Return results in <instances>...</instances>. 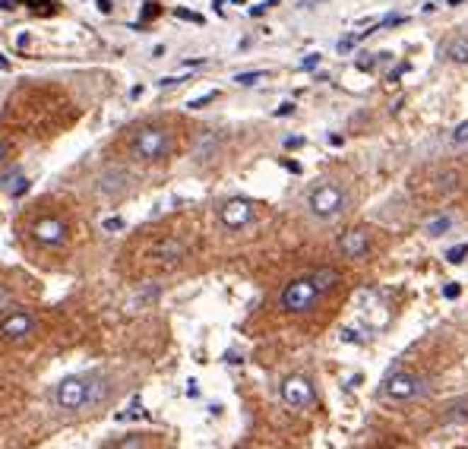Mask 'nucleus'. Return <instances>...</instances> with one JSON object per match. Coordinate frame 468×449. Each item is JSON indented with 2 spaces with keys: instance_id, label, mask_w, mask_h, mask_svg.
<instances>
[{
  "instance_id": "obj_26",
  "label": "nucleus",
  "mask_w": 468,
  "mask_h": 449,
  "mask_svg": "<svg viewBox=\"0 0 468 449\" xmlns=\"http://www.w3.org/2000/svg\"><path fill=\"white\" fill-rule=\"evenodd\" d=\"M6 159H10V142H6V140H0V165H4Z\"/></svg>"
},
{
  "instance_id": "obj_1",
  "label": "nucleus",
  "mask_w": 468,
  "mask_h": 449,
  "mask_svg": "<svg viewBox=\"0 0 468 449\" xmlns=\"http://www.w3.org/2000/svg\"><path fill=\"white\" fill-rule=\"evenodd\" d=\"M130 152L139 161H161L174 152V133L168 127H139L130 140Z\"/></svg>"
},
{
  "instance_id": "obj_27",
  "label": "nucleus",
  "mask_w": 468,
  "mask_h": 449,
  "mask_svg": "<svg viewBox=\"0 0 468 449\" xmlns=\"http://www.w3.org/2000/svg\"><path fill=\"white\" fill-rule=\"evenodd\" d=\"M181 19H190V23H202V16H196V13H187V10H178Z\"/></svg>"
},
{
  "instance_id": "obj_10",
  "label": "nucleus",
  "mask_w": 468,
  "mask_h": 449,
  "mask_svg": "<svg viewBox=\"0 0 468 449\" xmlns=\"http://www.w3.org/2000/svg\"><path fill=\"white\" fill-rule=\"evenodd\" d=\"M184 256H187V244L181 237H161V241H155L149 247V260L159 263V266H168V269L178 266Z\"/></svg>"
},
{
  "instance_id": "obj_22",
  "label": "nucleus",
  "mask_w": 468,
  "mask_h": 449,
  "mask_svg": "<svg viewBox=\"0 0 468 449\" xmlns=\"http://www.w3.org/2000/svg\"><path fill=\"white\" fill-rule=\"evenodd\" d=\"M10 304H13V288L6 282H0V310L10 307Z\"/></svg>"
},
{
  "instance_id": "obj_2",
  "label": "nucleus",
  "mask_w": 468,
  "mask_h": 449,
  "mask_svg": "<svg viewBox=\"0 0 468 449\" xmlns=\"http://www.w3.org/2000/svg\"><path fill=\"white\" fill-rule=\"evenodd\" d=\"M323 297V291L314 285V278H295V282H288L282 288L279 295V307L285 314H307V310L316 307V301Z\"/></svg>"
},
{
  "instance_id": "obj_14",
  "label": "nucleus",
  "mask_w": 468,
  "mask_h": 449,
  "mask_svg": "<svg viewBox=\"0 0 468 449\" xmlns=\"http://www.w3.org/2000/svg\"><path fill=\"white\" fill-rule=\"evenodd\" d=\"M446 60H452V64H468V38L465 35L452 38V42L446 45Z\"/></svg>"
},
{
  "instance_id": "obj_8",
  "label": "nucleus",
  "mask_w": 468,
  "mask_h": 449,
  "mask_svg": "<svg viewBox=\"0 0 468 449\" xmlns=\"http://www.w3.org/2000/svg\"><path fill=\"white\" fill-rule=\"evenodd\" d=\"M32 237H35L42 247H64L67 237H70V228H67V222L57 219V215H45V219H38L32 224Z\"/></svg>"
},
{
  "instance_id": "obj_6",
  "label": "nucleus",
  "mask_w": 468,
  "mask_h": 449,
  "mask_svg": "<svg viewBox=\"0 0 468 449\" xmlns=\"http://www.w3.org/2000/svg\"><path fill=\"white\" fill-rule=\"evenodd\" d=\"M279 392H282V402L288 408H297V411H304V408H310L316 402L314 383H310L304 373H291V377H285Z\"/></svg>"
},
{
  "instance_id": "obj_28",
  "label": "nucleus",
  "mask_w": 468,
  "mask_h": 449,
  "mask_svg": "<svg viewBox=\"0 0 468 449\" xmlns=\"http://www.w3.org/2000/svg\"><path fill=\"white\" fill-rule=\"evenodd\" d=\"M459 4H462V0H450V6H459Z\"/></svg>"
},
{
  "instance_id": "obj_17",
  "label": "nucleus",
  "mask_w": 468,
  "mask_h": 449,
  "mask_svg": "<svg viewBox=\"0 0 468 449\" xmlns=\"http://www.w3.org/2000/svg\"><path fill=\"white\" fill-rule=\"evenodd\" d=\"M456 187H459V174H456V171H443V174H437V190H440V193L450 196Z\"/></svg>"
},
{
  "instance_id": "obj_21",
  "label": "nucleus",
  "mask_w": 468,
  "mask_h": 449,
  "mask_svg": "<svg viewBox=\"0 0 468 449\" xmlns=\"http://www.w3.org/2000/svg\"><path fill=\"white\" fill-rule=\"evenodd\" d=\"M465 254H468V244H459V247H452L450 254H446V260H450V263H462Z\"/></svg>"
},
{
  "instance_id": "obj_20",
  "label": "nucleus",
  "mask_w": 468,
  "mask_h": 449,
  "mask_svg": "<svg viewBox=\"0 0 468 449\" xmlns=\"http://www.w3.org/2000/svg\"><path fill=\"white\" fill-rule=\"evenodd\" d=\"M29 190V181H23L19 174H13V183H6V193L10 196H23Z\"/></svg>"
},
{
  "instance_id": "obj_25",
  "label": "nucleus",
  "mask_w": 468,
  "mask_h": 449,
  "mask_svg": "<svg viewBox=\"0 0 468 449\" xmlns=\"http://www.w3.org/2000/svg\"><path fill=\"white\" fill-rule=\"evenodd\" d=\"M95 6H98V13H105V16L114 10V4H111V0H95Z\"/></svg>"
},
{
  "instance_id": "obj_24",
  "label": "nucleus",
  "mask_w": 468,
  "mask_h": 449,
  "mask_svg": "<svg viewBox=\"0 0 468 449\" xmlns=\"http://www.w3.org/2000/svg\"><path fill=\"white\" fill-rule=\"evenodd\" d=\"M101 228H105V231H120V228H124V222H120V219H108Z\"/></svg>"
},
{
  "instance_id": "obj_5",
  "label": "nucleus",
  "mask_w": 468,
  "mask_h": 449,
  "mask_svg": "<svg viewBox=\"0 0 468 449\" xmlns=\"http://www.w3.org/2000/svg\"><path fill=\"white\" fill-rule=\"evenodd\" d=\"M421 392H424V380L418 377V373L396 370V373H389V377H386L379 396L389 399V402H411V399H418Z\"/></svg>"
},
{
  "instance_id": "obj_19",
  "label": "nucleus",
  "mask_w": 468,
  "mask_h": 449,
  "mask_svg": "<svg viewBox=\"0 0 468 449\" xmlns=\"http://www.w3.org/2000/svg\"><path fill=\"white\" fill-rule=\"evenodd\" d=\"M260 79H266V73H263V70H253V73H237L234 83H237V86H253V83H260Z\"/></svg>"
},
{
  "instance_id": "obj_13",
  "label": "nucleus",
  "mask_w": 468,
  "mask_h": 449,
  "mask_svg": "<svg viewBox=\"0 0 468 449\" xmlns=\"http://www.w3.org/2000/svg\"><path fill=\"white\" fill-rule=\"evenodd\" d=\"M310 278H314V285L323 291V295H326V291H332L338 282H342V272H338V269H332V266H326V269H316Z\"/></svg>"
},
{
  "instance_id": "obj_15",
  "label": "nucleus",
  "mask_w": 468,
  "mask_h": 449,
  "mask_svg": "<svg viewBox=\"0 0 468 449\" xmlns=\"http://www.w3.org/2000/svg\"><path fill=\"white\" fill-rule=\"evenodd\" d=\"M111 449H152V443H149V437H142V433H127V437H120Z\"/></svg>"
},
{
  "instance_id": "obj_7",
  "label": "nucleus",
  "mask_w": 468,
  "mask_h": 449,
  "mask_svg": "<svg viewBox=\"0 0 468 449\" xmlns=\"http://www.w3.org/2000/svg\"><path fill=\"white\" fill-rule=\"evenodd\" d=\"M38 329V319L32 310H10L0 317V339L4 342H25Z\"/></svg>"
},
{
  "instance_id": "obj_4",
  "label": "nucleus",
  "mask_w": 468,
  "mask_h": 449,
  "mask_svg": "<svg viewBox=\"0 0 468 449\" xmlns=\"http://www.w3.org/2000/svg\"><path fill=\"white\" fill-rule=\"evenodd\" d=\"M92 392H95V380L89 377H67L57 383V405L64 411H79V408H89L92 405Z\"/></svg>"
},
{
  "instance_id": "obj_18",
  "label": "nucleus",
  "mask_w": 468,
  "mask_h": 449,
  "mask_svg": "<svg viewBox=\"0 0 468 449\" xmlns=\"http://www.w3.org/2000/svg\"><path fill=\"white\" fill-rule=\"evenodd\" d=\"M450 142L452 146H468V120H462V124L450 133Z\"/></svg>"
},
{
  "instance_id": "obj_23",
  "label": "nucleus",
  "mask_w": 468,
  "mask_h": 449,
  "mask_svg": "<svg viewBox=\"0 0 468 449\" xmlns=\"http://www.w3.org/2000/svg\"><path fill=\"white\" fill-rule=\"evenodd\" d=\"M215 95H219V92H206V95H200V98L190 101V108H202V105H209V101H212Z\"/></svg>"
},
{
  "instance_id": "obj_9",
  "label": "nucleus",
  "mask_w": 468,
  "mask_h": 449,
  "mask_svg": "<svg viewBox=\"0 0 468 449\" xmlns=\"http://www.w3.org/2000/svg\"><path fill=\"white\" fill-rule=\"evenodd\" d=\"M219 219H222L225 228L241 231V228H247V224H253L256 206L250 200H228V203H222L219 206Z\"/></svg>"
},
{
  "instance_id": "obj_11",
  "label": "nucleus",
  "mask_w": 468,
  "mask_h": 449,
  "mask_svg": "<svg viewBox=\"0 0 468 449\" xmlns=\"http://www.w3.org/2000/svg\"><path fill=\"white\" fill-rule=\"evenodd\" d=\"M370 250V231L367 228H351L338 237V254L348 256V260H361Z\"/></svg>"
},
{
  "instance_id": "obj_12",
  "label": "nucleus",
  "mask_w": 468,
  "mask_h": 449,
  "mask_svg": "<svg viewBox=\"0 0 468 449\" xmlns=\"http://www.w3.org/2000/svg\"><path fill=\"white\" fill-rule=\"evenodd\" d=\"M127 183H130V174L120 171V168H114V171H105L98 178V190L105 196H120L127 190Z\"/></svg>"
},
{
  "instance_id": "obj_3",
  "label": "nucleus",
  "mask_w": 468,
  "mask_h": 449,
  "mask_svg": "<svg viewBox=\"0 0 468 449\" xmlns=\"http://www.w3.org/2000/svg\"><path fill=\"white\" fill-rule=\"evenodd\" d=\"M345 203H348V196H345V190L336 187V183H320V187H314L307 196L310 215H316V219H323V222L336 219V215L345 209Z\"/></svg>"
},
{
  "instance_id": "obj_16",
  "label": "nucleus",
  "mask_w": 468,
  "mask_h": 449,
  "mask_svg": "<svg viewBox=\"0 0 468 449\" xmlns=\"http://www.w3.org/2000/svg\"><path fill=\"white\" fill-rule=\"evenodd\" d=\"M450 228H452V219H450V215H433V219L424 224V231H427V234H430V237L446 234V231H450Z\"/></svg>"
}]
</instances>
